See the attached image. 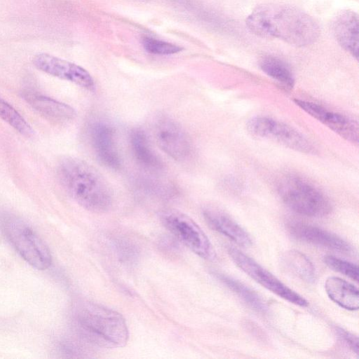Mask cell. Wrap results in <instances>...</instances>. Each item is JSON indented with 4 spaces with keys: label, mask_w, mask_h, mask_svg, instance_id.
<instances>
[{
    "label": "cell",
    "mask_w": 359,
    "mask_h": 359,
    "mask_svg": "<svg viewBox=\"0 0 359 359\" xmlns=\"http://www.w3.org/2000/svg\"><path fill=\"white\" fill-rule=\"evenodd\" d=\"M142 45L148 53L155 55H171L182 50L179 46L149 36L142 39Z\"/></svg>",
    "instance_id": "cell-24"
},
{
    "label": "cell",
    "mask_w": 359,
    "mask_h": 359,
    "mask_svg": "<svg viewBox=\"0 0 359 359\" xmlns=\"http://www.w3.org/2000/svg\"><path fill=\"white\" fill-rule=\"evenodd\" d=\"M1 226L11 245L29 265L38 270L50 266L52 257L48 246L25 222L5 215L1 218Z\"/></svg>",
    "instance_id": "cell-5"
},
{
    "label": "cell",
    "mask_w": 359,
    "mask_h": 359,
    "mask_svg": "<svg viewBox=\"0 0 359 359\" xmlns=\"http://www.w3.org/2000/svg\"><path fill=\"white\" fill-rule=\"evenodd\" d=\"M294 102L302 110L343 138L351 142H358V126L353 120L312 102L296 99Z\"/></svg>",
    "instance_id": "cell-12"
},
{
    "label": "cell",
    "mask_w": 359,
    "mask_h": 359,
    "mask_svg": "<svg viewBox=\"0 0 359 359\" xmlns=\"http://www.w3.org/2000/svg\"><path fill=\"white\" fill-rule=\"evenodd\" d=\"M337 333L343 341L356 354H358V339L351 332L342 328L337 329Z\"/></svg>",
    "instance_id": "cell-25"
},
{
    "label": "cell",
    "mask_w": 359,
    "mask_h": 359,
    "mask_svg": "<svg viewBox=\"0 0 359 359\" xmlns=\"http://www.w3.org/2000/svg\"><path fill=\"white\" fill-rule=\"evenodd\" d=\"M203 215L205 220L212 229L226 236L240 246L251 245L252 240L248 233L223 211L213 207H208L203 209Z\"/></svg>",
    "instance_id": "cell-15"
},
{
    "label": "cell",
    "mask_w": 359,
    "mask_h": 359,
    "mask_svg": "<svg viewBox=\"0 0 359 359\" xmlns=\"http://www.w3.org/2000/svg\"><path fill=\"white\" fill-rule=\"evenodd\" d=\"M161 217L165 226L192 252L205 259H215L213 246L203 231L191 218L173 210L163 211Z\"/></svg>",
    "instance_id": "cell-6"
},
{
    "label": "cell",
    "mask_w": 359,
    "mask_h": 359,
    "mask_svg": "<svg viewBox=\"0 0 359 359\" xmlns=\"http://www.w3.org/2000/svg\"><path fill=\"white\" fill-rule=\"evenodd\" d=\"M261 69L269 77L276 80L285 88L291 89L294 84L292 72L281 59L271 55L262 57L259 62Z\"/></svg>",
    "instance_id": "cell-19"
},
{
    "label": "cell",
    "mask_w": 359,
    "mask_h": 359,
    "mask_svg": "<svg viewBox=\"0 0 359 359\" xmlns=\"http://www.w3.org/2000/svg\"><path fill=\"white\" fill-rule=\"evenodd\" d=\"M284 260L286 265L299 278L308 283L316 279L315 267L311 260L297 250L287 252Z\"/></svg>",
    "instance_id": "cell-20"
},
{
    "label": "cell",
    "mask_w": 359,
    "mask_h": 359,
    "mask_svg": "<svg viewBox=\"0 0 359 359\" xmlns=\"http://www.w3.org/2000/svg\"><path fill=\"white\" fill-rule=\"evenodd\" d=\"M158 147L176 161H183L191 153V144L182 128L168 117L160 118L154 128Z\"/></svg>",
    "instance_id": "cell-9"
},
{
    "label": "cell",
    "mask_w": 359,
    "mask_h": 359,
    "mask_svg": "<svg viewBox=\"0 0 359 359\" xmlns=\"http://www.w3.org/2000/svg\"><path fill=\"white\" fill-rule=\"evenodd\" d=\"M130 140L133 155L141 166L152 171L162 169V161L153 150L147 135L142 130H133Z\"/></svg>",
    "instance_id": "cell-18"
},
{
    "label": "cell",
    "mask_w": 359,
    "mask_h": 359,
    "mask_svg": "<svg viewBox=\"0 0 359 359\" xmlns=\"http://www.w3.org/2000/svg\"><path fill=\"white\" fill-rule=\"evenodd\" d=\"M32 62L36 69L50 76L70 81L88 90L95 88L94 81L88 71L74 63L47 53L36 55Z\"/></svg>",
    "instance_id": "cell-10"
},
{
    "label": "cell",
    "mask_w": 359,
    "mask_h": 359,
    "mask_svg": "<svg viewBox=\"0 0 359 359\" xmlns=\"http://www.w3.org/2000/svg\"><path fill=\"white\" fill-rule=\"evenodd\" d=\"M246 25L258 36L278 39L297 46L310 45L320 35L312 17L298 8L281 4L257 6L248 16Z\"/></svg>",
    "instance_id": "cell-1"
},
{
    "label": "cell",
    "mask_w": 359,
    "mask_h": 359,
    "mask_svg": "<svg viewBox=\"0 0 359 359\" xmlns=\"http://www.w3.org/2000/svg\"><path fill=\"white\" fill-rule=\"evenodd\" d=\"M278 192L291 210L307 217H321L332 210L329 198L306 180L287 175L278 184Z\"/></svg>",
    "instance_id": "cell-4"
},
{
    "label": "cell",
    "mask_w": 359,
    "mask_h": 359,
    "mask_svg": "<svg viewBox=\"0 0 359 359\" xmlns=\"http://www.w3.org/2000/svg\"><path fill=\"white\" fill-rule=\"evenodd\" d=\"M247 128L252 135L270 140L290 149L305 154H313L312 143L292 127L266 116H255L250 119Z\"/></svg>",
    "instance_id": "cell-7"
},
{
    "label": "cell",
    "mask_w": 359,
    "mask_h": 359,
    "mask_svg": "<svg viewBox=\"0 0 359 359\" xmlns=\"http://www.w3.org/2000/svg\"><path fill=\"white\" fill-rule=\"evenodd\" d=\"M89 138L99 161L105 167L117 170L121 165L113 127L102 121L89 126Z\"/></svg>",
    "instance_id": "cell-11"
},
{
    "label": "cell",
    "mask_w": 359,
    "mask_h": 359,
    "mask_svg": "<svg viewBox=\"0 0 359 359\" xmlns=\"http://www.w3.org/2000/svg\"><path fill=\"white\" fill-rule=\"evenodd\" d=\"M79 331L90 341L107 347H123L129 338L127 324L117 311L94 304H82L76 312Z\"/></svg>",
    "instance_id": "cell-3"
},
{
    "label": "cell",
    "mask_w": 359,
    "mask_h": 359,
    "mask_svg": "<svg viewBox=\"0 0 359 359\" xmlns=\"http://www.w3.org/2000/svg\"><path fill=\"white\" fill-rule=\"evenodd\" d=\"M23 97L38 113L56 122L72 121L76 115L69 105L41 94L27 92L23 94Z\"/></svg>",
    "instance_id": "cell-16"
},
{
    "label": "cell",
    "mask_w": 359,
    "mask_h": 359,
    "mask_svg": "<svg viewBox=\"0 0 359 359\" xmlns=\"http://www.w3.org/2000/svg\"><path fill=\"white\" fill-rule=\"evenodd\" d=\"M217 277L255 310L257 311L265 310V305L262 299L250 288L228 276L217 274Z\"/></svg>",
    "instance_id": "cell-21"
},
{
    "label": "cell",
    "mask_w": 359,
    "mask_h": 359,
    "mask_svg": "<svg viewBox=\"0 0 359 359\" xmlns=\"http://www.w3.org/2000/svg\"><path fill=\"white\" fill-rule=\"evenodd\" d=\"M289 233L296 239L318 246L348 252L351 247L344 240L318 226L298 221L287 224Z\"/></svg>",
    "instance_id": "cell-13"
},
{
    "label": "cell",
    "mask_w": 359,
    "mask_h": 359,
    "mask_svg": "<svg viewBox=\"0 0 359 359\" xmlns=\"http://www.w3.org/2000/svg\"><path fill=\"white\" fill-rule=\"evenodd\" d=\"M228 253L233 262L251 278L282 299L295 305L305 307L308 302L289 288L275 276L238 249L230 247Z\"/></svg>",
    "instance_id": "cell-8"
},
{
    "label": "cell",
    "mask_w": 359,
    "mask_h": 359,
    "mask_svg": "<svg viewBox=\"0 0 359 359\" xmlns=\"http://www.w3.org/2000/svg\"><path fill=\"white\" fill-rule=\"evenodd\" d=\"M325 264L334 271L339 272L355 281H358V267L356 264L332 255L324 257Z\"/></svg>",
    "instance_id": "cell-23"
},
{
    "label": "cell",
    "mask_w": 359,
    "mask_h": 359,
    "mask_svg": "<svg viewBox=\"0 0 359 359\" xmlns=\"http://www.w3.org/2000/svg\"><path fill=\"white\" fill-rule=\"evenodd\" d=\"M0 118L18 133L27 137L34 135V130L26 120L8 102L0 97Z\"/></svg>",
    "instance_id": "cell-22"
},
{
    "label": "cell",
    "mask_w": 359,
    "mask_h": 359,
    "mask_svg": "<svg viewBox=\"0 0 359 359\" xmlns=\"http://www.w3.org/2000/svg\"><path fill=\"white\" fill-rule=\"evenodd\" d=\"M358 16L350 10L340 12L332 23L334 36L340 46L353 57H358Z\"/></svg>",
    "instance_id": "cell-14"
},
{
    "label": "cell",
    "mask_w": 359,
    "mask_h": 359,
    "mask_svg": "<svg viewBox=\"0 0 359 359\" xmlns=\"http://www.w3.org/2000/svg\"><path fill=\"white\" fill-rule=\"evenodd\" d=\"M60 182L81 206L94 212H104L113 203L109 184L94 167L73 157L63 158L57 166Z\"/></svg>",
    "instance_id": "cell-2"
},
{
    "label": "cell",
    "mask_w": 359,
    "mask_h": 359,
    "mask_svg": "<svg viewBox=\"0 0 359 359\" xmlns=\"http://www.w3.org/2000/svg\"><path fill=\"white\" fill-rule=\"evenodd\" d=\"M325 288L329 297L341 307L350 311L358 309L359 292L353 284L341 278L330 276L325 280Z\"/></svg>",
    "instance_id": "cell-17"
}]
</instances>
